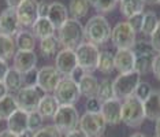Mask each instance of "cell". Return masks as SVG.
<instances>
[{"instance_id": "6da1fadb", "label": "cell", "mask_w": 160, "mask_h": 137, "mask_svg": "<svg viewBox=\"0 0 160 137\" xmlns=\"http://www.w3.org/2000/svg\"><path fill=\"white\" fill-rule=\"evenodd\" d=\"M83 32H85V37L88 38V41L93 43V44L99 47L111 38L112 29L105 17L94 15L86 22Z\"/></svg>"}, {"instance_id": "680465c9", "label": "cell", "mask_w": 160, "mask_h": 137, "mask_svg": "<svg viewBox=\"0 0 160 137\" xmlns=\"http://www.w3.org/2000/svg\"><path fill=\"white\" fill-rule=\"evenodd\" d=\"M158 93H159V100H160V91H158Z\"/></svg>"}, {"instance_id": "d4e9b609", "label": "cell", "mask_w": 160, "mask_h": 137, "mask_svg": "<svg viewBox=\"0 0 160 137\" xmlns=\"http://www.w3.org/2000/svg\"><path fill=\"white\" fill-rule=\"evenodd\" d=\"M17 110H19V107H18L17 99L14 95L8 93L3 99H0V119L7 121Z\"/></svg>"}, {"instance_id": "7bdbcfd3", "label": "cell", "mask_w": 160, "mask_h": 137, "mask_svg": "<svg viewBox=\"0 0 160 137\" xmlns=\"http://www.w3.org/2000/svg\"><path fill=\"white\" fill-rule=\"evenodd\" d=\"M149 43H151L153 51L160 53V21H159L158 26H156V29H155V32L151 34V41Z\"/></svg>"}, {"instance_id": "9f6ffc18", "label": "cell", "mask_w": 160, "mask_h": 137, "mask_svg": "<svg viewBox=\"0 0 160 137\" xmlns=\"http://www.w3.org/2000/svg\"><path fill=\"white\" fill-rule=\"evenodd\" d=\"M159 3V0H145V4H156Z\"/></svg>"}, {"instance_id": "4dcf8cb0", "label": "cell", "mask_w": 160, "mask_h": 137, "mask_svg": "<svg viewBox=\"0 0 160 137\" xmlns=\"http://www.w3.org/2000/svg\"><path fill=\"white\" fill-rule=\"evenodd\" d=\"M114 68H115L114 55H112L110 51H103V52H100L99 64H97V70L101 71L103 74H111Z\"/></svg>"}, {"instance_id": "11a10c76", "label": "cell", "mask_w": 160, "mask_h": 137, "mask_svg": "<svg viewBox=\"0 0 160 137\" xmlns=\"http://www.w3.org/2000/svg\"><path fill=\"white\" fill-rule=\"evenodd\" d=\"M129 137H147V136L142 134V133H133V134H130Z\"/></svg>"}, {"instance_id": "db71d44e", "label": "cell", "mask_w": 160, "mask_h": 137, "mask_svg": "<svg viewBox=\"0 0 160 137\" xmlns=\"http://www.w3.org/2000/svg\"><path fill=\"white\" fill-rule=\"evenodd\" d=\"M155 133H156V137H160V118L156 121V126H155Z\"/></svg>"}, {"instance_id": "ab89813d", "label": "cell", "mask_w": 160, "mask_h": 137, "mask_svg": "<svg viewBox=\"0 0 160 137\" xmlns=\"http://www.w3.org/2000/svg\"><path fill=\"white\" fill-rule=\"evenodd\" d=\"M22 77H23L25 86H36L37 85V80H38V70L37 68H33V70L22 74Z\"/></svg>"}, {"instance_id": "b9f144b4", "label": "cell", "mask_w": 160, "mask_h": 137, "mask_svg": "<svg viewBox=\"0 0 160 137\" xmlns=\"http://www.w3.org/2000/svg\"><path fill=\"white\" fill-rule=\"evenodd\" d=\"M142 21H144V13L136 14V15L127 18V22H129V25L136 32H141V28H142Z\"/></svg>"}, {"instance_id": "8fae6325", "label": "cell", "mask_w": 160, "mask_h": 137, "mask_svg": "<svg viewBox=\"0 0 160 137\" xmlns=\"http://www.w3.org/2000/svg\"><path fill=\"white\" fill-rule=\"evenodd\" d=\"M62 81V74L56 70L53 66H42L38 68V80L37 85L42 89L45 93L55 92L56 86Z\"/></svg>"}, {"instance_id": "30bf717a", "label": "cell", "mask_w": 160, "mask_h": 137, "mask_svg": "<svg viewBox=\"0 0 160 137\" xmlns=\"http://www.w3.org/2000/svg\"><path fill=\"white\" fill-rule=\"evenodd\" d=\"M53 96L56 97V100L59 104H68V106H74L75 103L81 97V91H79V85L77 82H74L71 78H62L59 85L56 86Z\"/></svg>"}, {"instance_id": "4316f807", "label": "cell", "mask_w": 160, "mask_h": 137, "mask_svg": "<svg viewBox=\"0 0 160 137\" xmlns=\"http://www.w3.org/2000/svg\"><path fill=\"white\" fill-rule=\"evenodd\" d=\"M145 0H121V13L126 18L144 13Z\"/></svg>"}, {"instance_id": "8d00e7d4", "label": "cell", "mask_w": 160, "mask_h": 137, "mask_svg": "<svg viewBox=\"0 0 160 137\" xmlns=\"http://www.w3.org/2000/svg\"><path fill=\"white\" fill-rule=\"evenodd\" d=\"M34 137H62V133L58 130L55 125H48L38 129L34 133Z\"/></svg>"}, {"instance_id": "3957f363", "label": "cell", "mask_w": 160, "mask_h": 137, "mask_svg": "<svg viewBox=\"0 0 160 137\" xmlns=\"http://www.w3.org/2000/svg\"><path fill=\"white\" fill-rule=\"evenodd\" d=\"M79 114L78 110L74 106H68V104H60L58 109L55 117H53V125L62 134H68V133L77 130L79 126Z\"/></svg>"}, {"instance_id": "603a6c76", "label": "cell", "mask_w": 160, "mask_h": 137, "mask_svg": "<svg viewBox=\"0 0 160 137\" xmlns=\"http://www.w3.org/2000/svg\"><path fill=\"white\" fill-rule=\"evenodd\" d=\"M15 49H17V44L11 36L0 33V59L7 62L8 59L14 58L17 52Z\"/></svg>"}, {"instance_id": "1f68e13d", "label": "cell", "mask_w": 160, "mask_h": 137, "mask_svg": "<svg viewBox=\"0 0 160 137\" xmlns=\"http://www.w3.org/2000/svg\"><path fill=\"white\" fill-rule=\"evenodd\" d=\"M97 97L101 103L111 100L115 97V92H114V84L110 78H104L103 81L99 84V91H97Z\"/></svg>"}, {"instance_id": "2e32d148", "label": "cell", "mask_w": 160, "mask_h": 137, "mask_svg": "<svg viewBox=\"0 0 160 137\" xmlns=\"http://www.w3.org/2000/svg\"><path fill=\"white\" fill-rule=\"evenodd\" d=\"M115 70L119 71V74H125L134 71L136 66V53L133 49H118L114 55Z\"/></svg>"}, {"instance_id": "91938a15", "label": "cell", "mask_w": 160, "mask_h": 137, "mask_svg": "<svg viewBox=\"0 0 160 137\" xmlns=\"http://www.w3.org/2000/svg\"><path fill=\"white\" fill-rule=\"evenodd\" d=\"M159 4H160V0H159Z\"/></svg>"}, {"instance_id": "816d5d0a", "label": "cell", "mask_w": 160, "mask_h": 137, "mask_svg": "<svg viewBox=\"0 0 160 137\" xmlns=\"http://www.w3.org/2000/svg\"><path fill=\"white\" fill-rule=\"evenodd\" d=\"M19 137H34V132H32V130H29V129H26L25 132H22L21 134H18Z\"/></svg>"}, {"instance_id": "5bb4252c", "label": "cell", "mask_w": 160, "mask_h": 137, "mask_svg": "<svg viewBox=\"0 0 160 137\" xmlns=\"http://www.w3.org/2000/svg\"><path fill=\"white\" fill-rule=\"evenodd\" d=\"M21 32V23L17 15V10L6 8L0 13V33L7 36H17Z\"/></svg>"}, {"instance_id": "6f0895ef", "label": "cell", "mask_w": 160, "mask_h": 137, "mask_svg": "<svg viewBox=\"0 0 160 137\" xmlns=\"http://www.w3.org/2000/svg\"><path fill=\"white\" fill-rule=\"evenodd\" d=\"M88 2H89V4H92V6L94 7V6H96V3L99 2V0H88Z\"/></svg>"}, {"instance_id": "d6a6232c", "label": "cell", "mask_w": 160, "mask_h": 137, "mask_svg": "<svg viewBox=\"0 0 160 137\" xmlns=\"http://www.w3.org/2000/svg\"><path fill=\"white\" fill-rule=\"evenodd\" d=\"M59 38L55 36H51V37L42 38L40 41V49H41L42 55L45 56H53L55 53H58V48H59Z\"/></svg>"}, {"instance_id": "7c38bea8", "label": "cell", "mask_w": 160, "mask_h": 137, "mask_svg": "<svg viewBox=\"0 0 160 137\" xmlns=\"http://www.w3.org/2000/svg\"><path fill=\"white\" fill-rule=\"evenodd\" d=\"M78 66L77 55L74 49L63 48L56 53L55 56V67L62 75L70 77V74L74 71V68Z\"/></svg>"}, {"instance_id": "9a60e30c", "label": "cell", "mask_w": 160, "mask_h": 137, "mask_svg": "<svg viewBox=\"0 0 160 137\" xmlns=\"http://www.w3.org/2000/svg\"><path fill=\"white\" fill-rule=\"evenodd\" d=\"M100 113L107 125H118L119 122H122V102L116 97L107 100L101 104Z\"/></svg>"}, {"instance_id": "484cf974", "label": "cell", "mask_w": 160, "mask_h": 137, "mask_svg": "<svg viewBox=\"0 0 160 137\" xmlns=\"http://www.w3.org/2000/svg\"><path fill=\"white\" fill-rule=\"evenodd\" d=\"M79 91H81V96L85 97H93L97 96V91H99V82L93 77L92 74H86L85 77L79 81Z\"/></svg>"}, {"instance_id": "ffe728a7", "label": "cell", "mask_w": 160, "mask_h": 137, "mask_svg": "<svg viewBox=\"0 0 160 137\" xmlns=\"http://www.w3.org/2000/svg\"><path fill=\"white\" fill-rule=\"evenodd\" d=\"M55 30H56V28L53 26L48 18H38L33 26H32V33L36 37H38L40 40L51 37V36H55Z\"/></svg>"}, {"instance_id": "681fc988", "label": "cell", "mask_w": 160, "mask_h": 137, "mask_svg": "<svg viewBox=\"0 0 160 137\" xmlns=\"http://www.w3.org/2000/svg\"><path fill=\"white\" fill-rule=\"evenodd\" d=\"M0 137H19L15 133H12L11 130H8V129H6V130H2L0 132Z\"/></svg>"}, {"instance_id": "94428289", "label": "cell", "mask_w": 160, "mask_h": 137, "mask_svg": "<svg viewBox=\"0 0 160 137\" xmlns=\"http://www.w3.org/2000/svg\"><path fill=\"white\" fill-rule=\"evenodd\" d=\"M155 137H156V136H155Z\"/></svg>"}, {"instance_id": "836d02e7", "label": "cell", "mask_w": 160, "mask_h": 137, "mask_svg": "<svg viewBox=\"0 0 160 137\" xmlns=\"http://www.w3.org/2000/svg\"><path fill=\"white\" fill-rule=\"evenodd\" d=\"M159 23L158 15L153 11H148L144 14V21H142V28H141V32L145 36H151L155 32L156 26Z\"/></svg>"}, {"instance_id": "f1b7e54d", "label": "cell", "mask_w": 160, "mask_h": 137, "mask_svg": "<svg viewBox=\"0 0 160 137\" xmlns=\"http://www.w3.org/2000/svg\"><path fill=\"white\" fill-rule=\"evenodd\" d=\"M155 53H145V55H136V66L134 71H137L140 75L147 74L152 70L153 66Z\"/></svg>"}, {"instance_id": "44dd1931", "label": "cell", "mask_w": 160, "mask_h": 137, "mask_svg": "<svg viewBox=\"0 0 160 137\" xmlns=\"http://www.w3.org/2000/svg\"><path fill=\"white\" fill-rule=\"evenodd\" d=\"M59 107H60V104L56 100L55 96L53 95H45L41 99V102H40L37 113L41 115L42 118H53Z\"/></svg>"}, {"instance_id": "f6af8a7d", "label": "cell", "mask_w": 160, "mask_h": 137, "mask_svg": "<svg viewBox=\"0 0 160 137\" xmlns=\"http://www.w3.org/2000/svg\"><path fill=\"white\" fill-rule=\"evenodd\" d=\"M152 71H153V75H155L156 80L160 81V53L155 55L153 66H152Z\"/></svg>"}, {"instance_id": "f5cc1de1", "label": "cell", "mask_w": 160, "mask_h": 137, "mask_svg": "<svg viewBox=\"0 0 160 137\" xmlns=\"http://www.w3.org/2000/svg\"><path fill=\"white\" fill-rule=\"evenodd\" d=\"M64 137H83V134L79 130H74V132H71V133H68V134H66Z\"/></svg>"}, {"instance_id": "e575fe53", "label": "cell", "mask_w": 160, "mask_h": 137, "mask_svg": "<svg viewBox=\"0 0 160 137\" xmlns=\"http://www.w3.org/2000/svg\"><path fill=\"white\" fill-rule=\"evenodd\" d=\"M152 92H153V89H152V86L149 85L148 82H141L140 81V84H138L137 88H136V92H134V96L144 103L145 100L152 95Z\"/></svg>"}, {"instance_id": "f546056e", "label": "cell", "mask_w": 160, "mask_h": 137, "mask_svg": "<svg viewBox=\"0 0 160 137\" xmlns=\"http://www.w3.org/2000/svg\"><path fill=\"white\" fill-rule=\"evenodd\" d=\"M89 11V2L88 0H70L68 4V13L74 19H81V18L86 17Z\"/></svg>"}, {"instance_id": "9c48e42d", "label": "cell", "mask_w": 160, "mask_h": 137, "mask_svg": "<svg viewBox=\"0 0 160 137\" xmlns=\"http://www.w3.org/2000/svg\"><path fill=\"white\" fill-rule=\"evenodd\" d=\"M137 32L130 26L129 22H118L111 32V40L118 49H133Z\"/></svg>"}, {"instance_id": "8992f818", "label": "cell", "mask_w": 160, "mask_h": 137, "mask_svg": "<svg viewBox=\"0 0 160 137\" xmlns=\"http://www.w3.org/2000/svg\"><path fill=\"white\" fill-rule=\"evenodd\" d=\"M45 96V92L40 88L38 85L36 86H22L17 92L15 99L18 103V107L26 113H34L38 110L40 102Z\"/></svg>"}, {"instance_id": "83f0119b", "label": "cell", "mask_w": 160, "mask_h": 137, "mask_svg": "<svg viewBox=\"0 0 160 137\" xmlns=\"http://www.w3.org/2000/svg\"><path fill=\"white\" fill-rule=\"evenodd\" d=\"M3 82L8 92H18L23 85V77L15 68H10Z\"/></svg>"}, {"instance_id": "5b68a950", "label": "cell", "mask_w": 160, "mask_h": 137, "mask_svg": "<svg viewBox=\"0 0 160 137\" xmlns=\"http://www.w3.org/2000/svg\"><path fill=\"white\" fill-rule=\"evenodd\" d=\"M75 55H77L78 66H81L88 74L93 73L97 70V64H99L100 51L99 47L90 41L81 43L77 48H75Z\"/></svg>"}, {"instance_id": "ba28073f", "label": "cell", "mask_w": 160, "mask_h": 137, "mask_svg": "<svg viewBox=\"0 0 160 137\" xmlns=\"http://www.w3.org/2000/svg\"><path fill=\"white\" fill-rule=\"evenodd\" d=\"M141 75L137 71H130V73L119 74L118 77L112 81L114 84V92L115 97L119 100H125L127 97L133 96L136 92L137 85L140 84Z\"/></svg>"}, {"instance_id": "e0dca14e", "label": "cell", "mask_w": 160, "mask_h": 137, "mask_svg": "<svg viewBox=\"0 0 160 137\" xmlns=\"http://www.w3.org/2000/svg\"><path fill=\"white\" fill-rule=\"evenodd\" d=\"M37 64V55L34 51H17L14 55V68L21 74L36 68Z\"/></svg>"}, {"instance_id": "60d3db41", "label": "cell", "mask_w": 160, "mask_h": 137, "mask_svg": "<svg viewBox=\"0 0 160 137\" xmlns=\"http://www.w3.org/2000/svg\"><path fill=\"white\" fill-rule=\"evenodd\" d=\"M101 103L99 100L97 96H93V97H89L86 100V104H85V109H86V113H100L101 110Z\"/></svg>"}, {"instance_id": "74e56055", "label": "cell", "mask_w": 160, "mask_h": 137, "mask_svg": "<svg viewBox=\"0 0 160 137\" xmlns=\"http://www.w3.org/2000/svg\"><path fill=\"white\" fill-rule=\"evenodd\" d=\"M116 3H118V0H99L96 3V6H94V8H96L97 13H101V14L110 13L115 8Z\"/></svg>"}, {"instance_id": "4fadbf2b", "label": "cell", "mask_w": 160, "mask_h": 137, "mask_svg": "<svg viewBox=\"0 0 160 137\" xmlns=\"http://www.w3.org/2000/svg\"><path fill=\"white\" fill-rule=\"evenodd\" d=\"M17 15L21 26H33L38 19V2L37 0H25L17 8Z\"/></svg>"}, {"instance_id": "7dc6e473", "label": "cell", "mask_w": 160, "mask_h": 137, "mask_svg": "<svg viewBox=\"0 0 160 137\" xmlns=\"http://www.w3.org/2000/svg\"><path fill=\"white\" fill-rule=\"evenodd\" d=\"M8 70H10V67H8V64H7V62L0 59V82L4 81V78H6L7 73H8Z\"/></svg>"}, {"instance_id": "d6986e66", "label": "cell", "mask_w": 160, "mask_h": 137, "mask_svg": "<svg viewBox=\"0 0 160 137\" xmlns=\"http://www.w3.org/2000/svg\"><path fill=\"white\" fill-rule=\"evenodd\" d=\"M28 118H29V113L21 109L17 110L7 119V129L11 130L12 133H15V134H21L28 129Z\"/></svg>"}, {"instance_id": "f907efd6", "label": "cell", "mask_w": 160, "mask_h": 137, "mask_svg": "<svg viewBox=\"0 0 160 137\" xmlns=\"http://www.w3.org/2000/svg\"><path fill=\"white\" fill-rule=\"evenodd\" d=\"M6 95H8V91H7L4 82H0V99H3Z\"/></svg>"}, {"instance_id": "7a4b0ae2", "label": "cell", "mask_w": 160, "mask_h": 137, "mask_svg": "<svg viewBox=\"0 0 160 137\" xmlns=\"http://www.w3.org/2000/svg\"><path fill=\"white\" fill-rule=\"evenodd\" d=\"M59 30V34H58V38H59V43L63 45V48L67 49H74L83 43V38H85V32H83V26L81 25L78 19H74V18H68L66 21V23L63 25Z\"/></svg>"}, {"instance_id": "d590c367", "label": "cell", "mask_w": 160, "mask_h": 137, "mask_svg": "<svg viewBox=\"0 0 160 137\" xmlns=\"http://www.w3.org/2000/svg\"><path fill=\"white\" fill-rule=\"evenodd\" d=\"M42 119L44 118L40 115L37 111L34 113H29V118H28V129L32 132H37L38 129L42 128Z\"/></svg>"}, {"instance_id": "7402d4cb", "label": "cell", "mask_w": 160, "mask_h": 137, "mask_svg": "<svg viewBox=\"0 0 160 137\" xmlns=\"http://www.w3.org/2000/svg\"><path fill=\"white\" fill-rule=\"evenodd\" d=\"M145 118L151 121H158L160 118V100L158 91H153L152 95L144 102Z\"/></svg>"}, {"instance_id": "ac0fdd59", "label": "cell", "mask_w": 160, "mask_h": 137, "mask_svg": "<svg viewBox=\"0 0 160 137\" xmlns=\"http://www.w3.org/2000/svg\"><path fill=\"white\" fill-rule=\"evenodd\" d=\"M47 18L52 22V25L56 29H60L68 19V10L60 2L49 3V11Z\"/></svg>"}, {"instance_id": "f35d334b", "label": "cell", "mask_w": 160, "mask_h": 137, "mask_svg": "<svg viewBox=\"0 0 160 137\" xmlns=\"http://www.w3.org/2000/svg\"><path fill=\"white\" fill-rule=\"evenodd\" d=\"M133 52L136 55H145V53H155L149 41H137L133 47Z\"/></svg>"}, {"instance_id": "52a82bcc", "label": "cell", "mask_w": 160, "mask_h": 137, "mask_svg": "<svg viewBox=\"0 0 160 137\" xmlns=\"http://www.w3.org/2000/svg\"><path fill=\"white\" fill-rule=\"evenodd\" d=\"M107 128V122L101 113H86L79 118V132L83 137H101Z\"/></svg>"}, {"instance_id": "cb8c5ba5", "label": "cell", "mask_w": 160, "mask_h": 137, "mask_svg": "<svg viewBox=\"0 0 160 137\" xmlns=\"http://www.w3.org/2000/svg\"><path fill=\"white\" fill-rule=\"evenodd\" d=\"M15 44L18 51H34L36 36L29 30H21L15 36Z\"/></svg>"}, {"instance_id": "ee69618b", "label": "cell", "mask_w": 160, "mask_h": 137, "mask_svg": "<svg viewBox=\"0 0 160 137\" xmlns=\"http://www.w3.org/2000/svg\"><path fill=\"white\" fill-rule=\"evenodd\" d=\"M86 74H88V73H86V71L83 70V68H82L81 66H77V67L74 68V71H72V73L70 74V77H68V78H71V80L74 81V82H77V84H79V81H81Z\"/></svg>"}, {"instance_id": "c3c4849f", "label": "cell", "mask_w": 160, "mask_h": 137, "mask_svg": "<svg viewBox=\"0 0 160 137\" xmlns=\"http://www.w3.org/2000/svg\"><path fill=\"white\" fill-rule=\"evenodd\" d=\"M22 2H25V0H6L8 8H14V10H17L18 7L21 6V3H22Z\"/></svg>"}, {"instance_id": "277c9868", "label": "cell", "mask_w": 160, "mask_h": 137, "mask_svg": "<svg viewBox=\"0 0 160 137\" xmlns=\"http://www.w3.org/2000/svg\"><path fill=\"white\" fill-rule=\"evenodd\" d=\"M145 119L144 103L136 96H130L122 102V122L130 128H137Z\"/></svg>"}, {"instance_id": "bcb514c9", "label": "cell", "mask_w": 160, "mask_h": 137, "mask_svg": "<svg viewBox=\"0 0 160 137\" xmlns=\"http://www.w3.org/2000/svg\"><path fill=\"white\" fill-rule=\"evenodd\" d=\"M49 11V3L47 2H38V17L40 18H47Z\"/></svg>"}]
</instances>
